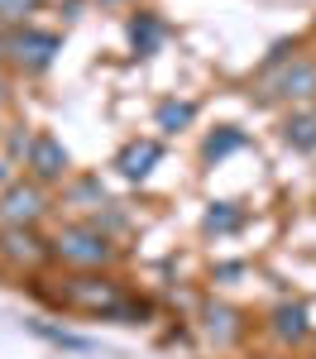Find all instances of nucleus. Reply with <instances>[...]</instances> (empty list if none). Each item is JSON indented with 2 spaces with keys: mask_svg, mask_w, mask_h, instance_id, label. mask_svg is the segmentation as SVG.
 <instances>
[{
  "mask_svg": "<svg viewBox=\"0 0 316 359\" xmlns=\"http://www.w3.org/2000/svg\"><path fill=\"white\" fill-rule=\"evenodd\" d=\"M25 168L34 182H62L67 177V168H72V158H67V149H62V139L48 135V130H39V135L29 139V154H25Z\"/></svg>",
  "mask_w": 316,
  "mask_h": 359,
  "instance_id": "5",
  "label": "nucleus"
},
{
  "mask_svg": "<svg viewBox=\"0 0 316 359\" xmlns=\"http://www.w3.org/2000/svg\"><path fill=\"white\" fill-rule=\"evenodd\" d=\"M130 43H135V53L149 57L158 43H163V25H158V15H149V10H139L135 20H130Z\"/></svg>",
  "mask_w": 316,
  "mask_h": 359,
  "instance_id": "11",
  "label": "nucleus"
},
{
  "mask_svg": "<svg viewBox=\"0 0 316 359\" xmlns=\"http://www.w3.org/2000/svg\"><path fill=\"white\" fill-rule=\"evenodd\" d=\"M240 225V211L230 206V201H216L211 211H206V230H216V235H226V230H235Z\"/></svg>",
  "mask_w": 316,
  "mask_h": 359,
  "instance_id": "16",
  "label": "nucleus"
},
{
  "mask_svg": "<svg viewBox=\"0 0 316 359\" xmlns=\"http://www.w3.org/2000/svg\"><path fill=\"white\" fill-rule=\"evenodd\" d=\"M259 96L263 101H283V106H307L316 96V62L312 57H287V62H278V67H268L263 72V82H259Z\"/></svg>",
  "mask_w": 316,
  "mask_h": 359,
  "instance_id": "2",
  "label": "nucleus"
},
{
  "mask_svg": "<svg viewBox=\"0 0 316 359\" xmlns=\"http://www.w3.org/2000/svg\"><path fill=\"white\" fill-rule=\"evenodd\" d=\"M240 144H245V135H240V130H221V135H211L206 139V149H201V154H206V158H226V154H235V149H240Z\"/></svg>",
  "mask_w": 316,
  "mask_h": 359,
  "instance_id": "15",
  "label": "nucleus"
},
{
  "mask_svg": "<svg viewBox=\"0 0 316 359\" xmlns=\"http://www.w3.org/2000/svg\"><path fill=\"white\" fill-rule=\"evenodd\" d=\"M57 53H62V39H57L53 29L20 25V29L5 34V57H10L20 72H48Z\"/></svg>",
  "mask_w": 316,
  "mask_h": 359,
  "instance_id": "3",
  "label": "nucleus"
},
{
  "mask_svg": "<svg viewBox=\"0 0 316 359\" xmlns=\"http://www.w3.org/2000/svg\"><path fill=\"white\" fill-rule=\"evenodd\" d=\"M163 158V144L158 139H130L125 149H120V158H115V168L130 177V182H139V177H149L153 172V163Z\"/></svg>",
  "mask_w": 316,
  "mask_h": 359,
  "instance_id": "6",
  "label": "nucleus"
},
{
  "mask_svg": "<svg viewBox=\"0 0 316 359\" xmlns=\"http://www.w3.org/2000/svg\"><path fill=\"white\" fill-rule=\"evenodd\" d=\"M53 259H62L67 269H106L115 245L101 225H62L53 235Z\"/></svg>",
  "mask_w": 316,
  "mask_h": 359,
  "instance_id": "1",
  "label": "nucleus"
},
{
  "mask_svg": "<svg viewBox=\"0 0 316 359\" xmlns=\"http://www.w3.org/2000/svg\"><path fill=\"white\" fill-rule=\"evenodd\" d=\"M0 53H5V34H0Z\"/></svg>",
  "mask_w": 316,
  "mask_h": 359,
  "instance_id": "18",
  "label": "nucleus"
},
{
  "mask_svg": "<svg viewBox=\"0 0 316 359\" xmlns=\"http://www.w3.org/2000/svg\"><path fill=\"white\" fill-rule=\"evenodd\" d=\"M67 297H72V302H86V306H106V311H115V287L101 283V278H77V283L67 287Z\"/></svg>",
  "mask_w": 316,
  "mask_h": 359,
  "instance_id": "12",
  "label": "nucleus"
},
{
  "mask_svg": "<svg viewBox=\"0 0 316 359\" xmlns=\"http://www.w3.org/2000/svg\"><path fill=\"white\" fill-rule=\"evenodd\" d=\"M192 120H197V106H192V101H163V106H158V130H163V135L187 130Z\"/></svg>",
  "mask_w": 316,
  "mask_h": 359,
  "instance_id": "13",
  "label": "nucleus"
},
{
  "mask_svg": "<svg viewBox=\"0 0 316 359\" xmlns=\"http://www.w3.org/2000/svg\"><path fill=\"white\" fill-rule=\"evenodd\" d=\"M201 331L211 335L216 345H235V335H240V316H235L230 306H206V311H201Z\"/></svg>",
  "mask_w": 316,
  "mask_h": 359,
  "instance_id": "10",
  "label": "nucleus"
},
{
  "mask_svg": "<svg viewBox=\"0 0 316 359\" xmlns=\"http://www.w3.org/2000/svg\"><path fill=\"white\" fill-rule=\"evenodd\" d=\"M34 10H39V0H0V25L20 29V25H29Z\"/></svg>",
  "mask_w": 316,
  "mask_h": 359,
  "instance_id": "14",
  "label": "nucleus"
},
{
  "mask_svg": "<svg viewBox=\"0 0 316 359\" xmlns=\"http://www.w3.org/2000/svg\"><path fill=\"white\" fill-rule=\"evenodd\" d=\"M268 331L278 335V340H287V345H297V340L312 335V316H307L302 302H278L268 311Z\"/></svg>",
  "mask_w": 316,
  "mask_h": 359,
  "instance_id": "7",
  "label": "nucleus"
},
{
  "mask_svg": "<svg viewBox=\"0 0 316 359\" xmlns=\"http://www.w3.org/2000/svg\"><path fill=\"white\" fill-rule=\"evenodd\" d=\"M48 211V196H43V182L34 177H15L5 192H0V230H34Z\"/></svg>",
  "mask_w": 316,
  "mask_h": 359,
  "instance_id": "4",
  "label": "nucleus"
},
{
  "mask_svg": "<svg viewBox=\"0 0 316 359\" xmlns=\"http://www.w3.org/2000/svg\"><path fill=\"white\" fill-rule=\"evenodd\" d=\"M0 101H5V77H0Z\"/></svg>",
  "mask_w": 316,
  "mask_h": 359,
  "instance_id": "17",
  "label": "nucleus"
},
{
  "mask_svg": "<svg viewBox=\"0 0 316 359\" xmlns=\"http://www.w3.org/2000/svg\"><path fill=\"white\" fill-rule=\"evenodd\" d=\"M283 144L297 149V154H312L316 149V106H297V111L283 120Z\"/></svg>",
  "mask_w": 316,
  "mask_h": 359,
  "instance_id": "8",
  "label": "nucleus"
},
{
  "mask_svg": "<svg viewBox=\"0 0 316 359\" xmlns=\"http://www.w3.org/2000/svg\"><path fill=\"white\" fill-rule=\"evenodd\" d=\"M0 254H5V259H25V264H39L43 254H53V245H43L34 230H0Z\"/></svg>",
  "mask_w": 316,
  "mask_h": 359,
  "instance_id": "9",
  "label": "nucleus"
}]
</instances>
